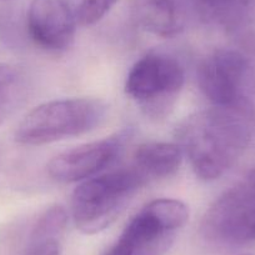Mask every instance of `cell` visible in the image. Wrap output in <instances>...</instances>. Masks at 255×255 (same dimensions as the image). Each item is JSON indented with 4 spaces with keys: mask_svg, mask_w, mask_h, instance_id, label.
<instances>
[{
    "mask_svg": "<svg viewBox=\"0 0 255 255\" xmlns=\"http://www.w3.org/2000/svg\"><path fill=\"white\" fill-rule=\"evenodd\" d=\"M197 77L200 90L215 108L244 117L254 114L250 98L253 67L247 51L217 49L200 61Z\"/></svg>",
    "mask_w": 255,
    "mask_h": 255,
    "instance_id": "6",
    "label": "cell"
},
{
    "mask_svg": "<svg viewBox=\"0 0 255 255\" xmlns=\"http://www.w3.org/2000/svg\"><path fill=\"white\" fill-rule=\"evenodd\" d=\"M26 30L41 49L60 53L74 43L77 23L67 0H31L26 11Z\"/></svg>",
    "mask_w": 255,
    "mask_h": 255,
    "instance_id": "9",
    "label": "cell"
},
{
    "mask_svg": "<svg viewBox=\"0 0 255 255\" xmlns=\"http://www.w3.org/2000/svg\"><path fill=\"white\" fill-rule=\"evenodd\" d=\"M247 117L214 108L186 118L176 139L195 175L204 181L222 178L235 165L252 141Z\"/></svg>",
    "mask_w": 255,
    "mask_h": 255,
    "instance_id": "1",
    "label": "cell"
},
{
    "mask_svg": "<svg viewBox=\"0 0 255 255\" xmlns=\"http://www.w3.org/2000/svg\"><path fill=\"white\" fill-rule=\"evenodd\" d=\"M184 83V67L175 56L150 51L131 67L125 92L146 117L163 120L173 112Z\"/></svg>",
    "mask_w": 255,
    "mask_h": 255,
    "instance_id": "5",
    "label": "cell"
},
{
    "mask_svg": "<svg viewBox=\"0 0 255 255\" xmlns=\"http://www.w3.org/2000/svg\"><path fill=\"white\" fill-rule=\"evenodd\" d=\"M118 0H67L77 25L90 26L102 20Z\"/></svg>",
    "mask_w": 255,
    "mask_h": 255,
    "instance_id": "15",
    "label": "cell"
},
{
    "mask_svg": "<svg viewBox=\"0 0 255 255\" xmlns=\"http://www.w3.org/2000/svg\"><path fill=\"white\" fill-rule=\"evenodd\" d=\"M189 220V209L178 199H155L128 223L104 255H165Z\"/></svg>",
    "mask_w": 255,
    "mask_h": 255,
    "instance_id": "4",
    "label": "cell"
},
{
    "mask_svg": "<svg viewBox=\"0 0 255 255\" xmlns=\"http://www.w3.org/2000/svg\"><path fill=\"white\" fill-rule=\"evenodd\" d=\"M128 136L129 134L123 131L63 151L49 161L46 171L59 183H77L94 178L117 160Z\"/></svg>",
    "mask_w": 255,
    "mask_h": 255,
    "instance_id": "8",
    "label": "cell"
},
{
    "mask_svg": "<svg viewBox=\"0 0 255 255\" xmlns=\"http://www.w3.org/2000/svg\"><path fill=\"white\" fill-rule=\"evenodd\" d=\"M189 0H134L133 20L143 30L160 38L180 35L188 21Z\"/></svg>",
    "mask_w": 255,
    "mask_h": 255,
    "instance_id": "10",
    "label": "cell"
},
{
    "mask_svg": "<svg viewBox=\"0 0 255 255\" xmlns=\"http://www.w3.org/2000/svg\"><path fill=\"white\" fill-rule=\"evenodd\" d=\"M205 23L239 36L255 23V0H189Z\"/></svg>",
    "mask_w": 255,
    "mask_h": 255,
    "instance_id": "11",
    "label": "cell"
},
{
    "mask_svg": "<svg viewBox=\"0 0 255 255\" xmlns=\"http://www.w3.org/2000/svg\"><path fill=\"white\" fill-rule=\"evenodd\" d=\"M184 153L179 144L150 141L141 144L134 154L135 166L149 181L173 176L183 163Z\"/></svg>",
    "mask_w": 255,
    "mask_h": 255,
    "instance_id": "13",
    "label": "cell"
},
{
    "mask_svg": "<svg viewBox=\"0 0 255 255\" xmlns=\"http://www.w3.org/2000/svg\"><path fill=\"white\" fill-rule=\"evenodd\" d=\"M148 183L133 165L84 180L73 193L70 205L77 229L87 235L102 233Z\"/></svg>",
    "mask_w": 255,
    "mask_h": 255,
    "instance_id": "2",
    "label": "cell"
},
{
    "mask_svg": "<svg viewBox=\"0 0 255 255\" xmlns=\"http://www.w3.org/2000/svg\"><path fill=\"white\" fill-rule=\"evenodd\" d=\"M30 80L20 67L0 64V125L8 120L28 99Z\"/></svg>",
    "mask_w": 255,
    "mask_h": 255,
    "instance_id": "14",
    "label": "cell"
},
{
    "mask_svg": "<svg viewBox=\"0 0 255 255\" xmlns=\"http://www.w3.org/2000/svg\"><path fill=\"white\" fill-rule=\"evenodd\" d=\"M107 103L97 98L53 100L34 108L18 125L15 141L39 146L83 135L105 120Z\"/></svg>",
    "mask_w": 255,
    "mask_h": 255,
    "instance_id": "3",
    "label": "cell"
},
{
    "mask_svg": "<svg viewBox=\"0 0 255 255\" xmlns=\"http://www.w3.org/2000/svg\"><path fill=\"white\" fill-rule=\"evenodd\" d=\"M67 227L68 214L63 207L46 209L31 228L24 255H61Z\"/></svg>",
    "mask_w": 255,
    "mask_h": 255,
    "instance_id": "12",
    "label": "cell"
},
{
    "mask_svg": "<svg viewBox=\"0 0 255 255\" xmlns=\"http://www.w3.org/2000/svg\"><path fill=\"white\" fill-rule=\"evenodd\" d=\"M202 230L208 239L223 244L255 242V170L208 208Z\"/></svg>",
    "mask_w": 255,
    "mask_h": 255,
    "instance_id": "7",
    "label": "cell"
},
{
    "mask_svg": "<svg viewBox=\"0 0 255 255\" xmlns=\"http://www.w3.org/2000/svg\"><path fill=\"white\" fill-rule=\"evenodd\" d=\"M0 1H8V0H0Z\"/></svg>",
    "mask_w": 255,
    "mask_h": 255,
    "instance_id": "16",
    "label": "cell"
}]
</instances>
